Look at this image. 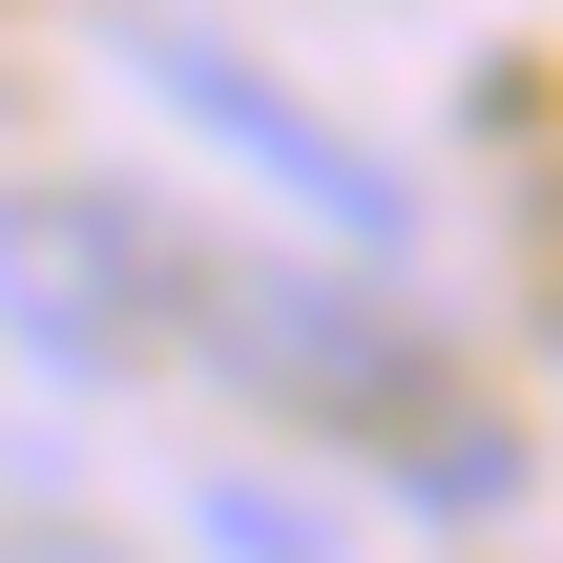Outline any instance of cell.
<instances>
[{"label": "cell", "instance_id": "6da1fadb", "mask_svg": "<svg viewBox=\"0 0 563 563\" xmlns=\"http://www.w3.org/2000/svg\"><path fill=\"white\" fill-rule=\"evenodd\" d=\"M104 42H125V84H146V104H188V125H209L251 188H292L334 251H418V167H397V146H355L313 84H272L251 42H209V21H167V0H125Z\"/></svg>", "mask_w": 563, "mask_h": 563}, {"label": "cell", "instance_id": "7a4b0ae2", "mask_svg": "<svg viewBox=\"0 0 563 563\" xmlns=\"http://www.w3.org/2000/svg\"><path fill=\"white\" fill-rule=\"evenodd\" d=\"M209 355L272 397V418H376V439H418L439 418V334L334 251V272H209Z\"/></svg>", "mask_w": 563, "mask_h": 563}, {"label": "cell", "instance_id": "3957f363", "mask_svg": "<svg viewBox=\"0 0 563 563\" xmlns=\"http://www.w3.org/2000/svg\"><path fill=\"white\" fill-rule=\"evenodd\" d=\"M167 313H188L167 209H125V188H0V334L42 376H125V355H167Z\"/></svg>", "mask_w": 563, "mask_h": 563}, {"label": "cell", "instance_id": "277c9868", "mask_svg": "<svg viewBox=\"0 0 563 563\" xmlns=\"http://www.w3.org/2000/svg\"><path fill=\"white\" fill-rule=\"evenodd\" d=\"M188 501H209V563H334V501H292V481H251V460L188 481Z\"/></svg>", "mask_w": 563, "mask_h": 563}, {"label": "cell", "instance_id": "5b68a950", "mask_svg": "<svg viewBox=\"0 0 563 563\" xmlns=\"http://www.w3.org/2000/svg\"><path fill=\"white\" fill-rule=\"evenodd\" d=\"M0 563H125L104 522H0Z\"/></svg>", "mask_w": 563, "mask_h": 563}]
</instances>
